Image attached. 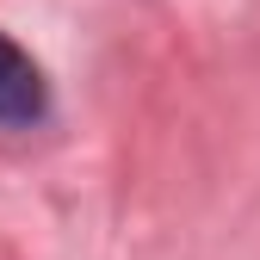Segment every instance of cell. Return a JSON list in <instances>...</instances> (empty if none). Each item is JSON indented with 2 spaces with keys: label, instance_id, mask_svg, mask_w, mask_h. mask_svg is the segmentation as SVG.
<instances>
[{
  "label": "cell",
  "instance_id": "1",
  "mask_svg": "<svg viewBox=\"0 0 260 260\" xmlns=\"http://www.w3.org/2000/svg\"><path fill=\"white\" fill-rule=\"evenodd\" d=\"M44 112H50L44 69L0 31V124H7V130H25V124H38Z\"/></svg>",
  "mask_w": 260,
  "mask_h": 260
}]
</instances>
